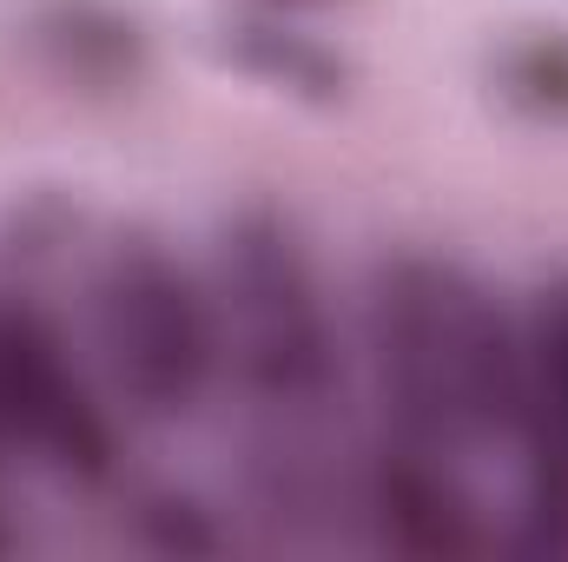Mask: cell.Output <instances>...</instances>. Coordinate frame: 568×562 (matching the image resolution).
Here are the masks:
<instances>
[{
    "instance_id": "obj_1",
    "label": "cell",
    "mask_w": 568,
    "mask_h": 562,
    "mask_svg": "<svg viewBox=\"0 0 568 562\" xmlns=\"http://www.w3.org/2000/svg\"><path fill=\"white\" fill-rule=\"evenodd\" d=\"M212 291L225 331V371L265 430L311 436L344 398L351 344L311 232L291 205L245 199L219 219Z\"/></svg>"
},
{
    "instance_id": "obj_2",
    "label": "cell",
    "mask_w": 568,
    "mask_h": 562,
    "mask_svg": "<svg viewBox=\"0 0 568 562\" xmlns=\"http://www.w3.org/2000/svg\"><path fill=\"white\" fill-rule=\"evenodd\" d=\"M87 344L126 418L192 423L225 384L212 265L185 259L152 219L113 225L87 265Z\"/></svg>"
},
{
    "instance_id": "obj_3",
    "label": "cell",
    "mask_w": 568,
    "mask_h": 562,
    "mask_svg": "<svg viewBox=\"0 0 568 562\" xmlns=\"http://www.w3.org/2000/svg\"><path fill=\"white\" fill-rule=\"evenodd\" d=\"M0 436L67 490L120 476V404L100 364L20 279L0 284Z\"/></svg>"
},
{
    "instance_id": "obj_4",
    "label": "cell",
    "mask_w": 568,
    "mask_h": 562,
    "mask_svg": "<svg viewBox=\"0 0 568 562\" xmlns=\"http://www.w3.org/2000/svg\"><path fill=\"white\" fill-rule=\"evenodd\" d=\"M357 503H364L371 536L384 550H397V556L443 562V556H483L489 550V523H483L469 456H443V450L371 436V450L357 463Z\"/></svg>"
},
{
    "instance_id": "obj_5",
    "label": "cell",
    "mask_w": 568,
    "mask_h": 562,
    "mask_svg": "<svg viewBox=\"0 0 568 562\" xmlns=\"http://www.w3.org/2000/svg\"><path fill=\"white\" fill-rule=\"evenodd\" d=\"M219 60L245 80H258L265 93L297 100V107H344L351 87H357V67L344 47H331L324 33L297 27L284 7H252V13H232L219 20L212 33Z\"/></svg>"
},
{
    "instance_id": "obj_6",
    "label": "cell",
    "mask_w": 568,
    "mask_h": 562,
    "mask_svg": "<svg viewBox=\"0 0 568 562\" xmlns=\"http://www.w3.org/2000/svg\"><path fill=\"white\" fill-rule=\"evenodd\" d=\"M33 47H40L47 73L60 87H80V93H133L152 73L145 27L106 0H67L53 13H40Z\"/></svg>"
},
{
    "instance_id": "obj_7",
    "label": "cell",
    "mask_w": 568,
    "mask_h": 562,
    "mask_svg": "<svg viewBox=\"0 0 568 562\" xmlns=\"http://www.w3.org/2000/svg\"><path fill=\"white\" fill-rule=\"evenodd\" d=\"M489 93L509 120L536 133H568V27L503 33L489 53Z\"/></svg>"
},
{
    "instance_id": "obj_8",
    "label": "cell",
    "mask_w": 568,
    "mask_h": 562,
    "mask_svg": "<svg viewBox=\"0 0 568 562\" xmlns=\"http://www.w3.org/2000/svg\"><path fill=\"white\" fill-rule=\"evenodd\" d=\"M529 344H536V384H542V411L549 430L568 443V272L542 284L529 304Z\"/></svg>"
},
{
    "instance_id": "obj_9",
    "label": "cell",
    "mask_w": 568,
    "mask_h": 562,
    "mask_svg": "<svg viewBox=\"0 0 568 562\" xmlns=\"http://www.w3.org/2000/svg\"><path fill=\"white\" fill-rule=\"evenodd\" d=\"M133 530H140V543L152 556H219L225 550V530L185 490H152V496H140Z\"/></svg>"
},
{
    "instance_id": "obj_10",
    "label": "cell",
    "mask_w": 568,
    "mask_h": 562,
    "mask_svg": "<svg viewBox=\"0 0 568 562\" xmlns=\"http://www.w3.org/2000/svg\"><path fill=\"white\" fill-rule=\"evenodd\" d=\"M13 550V523H7V503H0V556Z\"/></svg>"
},
{
    "instance_id": "obj_11",
    "label": "cell",
    "mask_w": 568,
    "mask_h": 562,
    "mask_svg": "<svg viewBox=\"0 0 568 562\" xmlns=\"http://www.w3.org/2000/svg\"><path fill=\"white\" fill-rule=\"evenodd\" d=\"M258 7H284L291 13V7H324V0H258Z\"/></svg>"
}]
</instances>
